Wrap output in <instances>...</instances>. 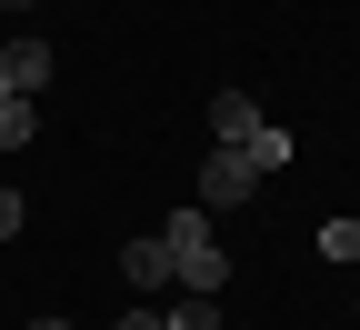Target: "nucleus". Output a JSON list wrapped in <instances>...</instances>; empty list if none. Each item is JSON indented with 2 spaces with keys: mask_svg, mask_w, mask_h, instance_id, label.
<instances>
[{
  "mask_svg": "<svg viewBox=\"0 0 360 330\" xmlns=\"http://www.w3.org/2000/svg\"><path fill=\"white\" fill-rule=\"evenodd\" d=\"M321 250H330V260H350V270H360V220H321Z\"/></svg>",
  "mask_w": 360,
  "mask_h": 330,
  "instance_id": "obj_8",
  "label": "nucleus"
},
{
  "mask_svg": "<svg viewBox=\"0 0 360 330\" xmlns=\"http://www.w3.org/2000/svg\"><path fill=\"white\" fill-rule=\"evenodd\" d=\"M30 330H70V320H30Z\"/></svg>",
  "mask_w": 360,
  "mask_h": 330,
  "instance_id": "obj_11",
  "label": "nucleus"
},
{
  "mask_svg": "<svg viewBox=\"0 0 360 330\" xmlns=\"http://www.w3.org/2000/svg\"><path fill=\"white\" fill-rule=\"evenodd\" d=\"M0 11H30V0H0Z\"/></svg>",
  "mask_w": 360,
  "mask_h": 330,
  "instance_id": "obj_12",
  "label": "nucleus"
},
{
  "mask_svg": "<svg viewBox=\"0 0 360 330\" xmlns=\"http://www.w3.org/2000/svg\"><path fill=\"white\" fill-rule=\"evenodd\" d=\"M120 270H130V291H141V300H160V291H170V241H130Z\"/></svg>",
  "mask_w": 360,
  "mask_h": 330,
  "instance_id": "obj_3",
  "label": "nucleus"
},
{
  "mask_svg": "<svg viewBox=\"0 0 360 330\" xmlns=\"http://www.w3.org/2000/svg\"><path fill=\"white\" fill-rule=\"evenodd\" d=\"M20 220H30V210H20V191H0V241H11Z\"/></svg>",
  "mask_w": 360,
  "mask_h": 330,
  "instance_id": "obj_9",
  "label": "nucleus"
},
{
  "mask_svg": "<svg viewBox=\"0 0 360 330\" xmlns=\"http://www.w3.org/2000/svg\"><path fill=\"white\" fill-rule=\"evenodd\" d=\"M0 101H11V90H0Z\"/></svg>",
  "mask_w": 360,
  "mask_h": 330,
  "instance_id": "obj_13",
  "label": "nucleus"
},
{
  "mask_svg": "<svg viewBox=\"0 0 360 330\" xmlns=\"http://www.w3.org/2000/svg\"><path fill=\"white\" fill-rule=\"evenodd\" d=\"M260 130V101L250 90H210V140H250Z\"/></svg>",
  "mask_w": 360,
  "mask_h": 330,
  "instance_id": "obj_4",
  "label": "nucleus"
},
{
  "mask_svg": "<svg viewBox=\"0 0 360 330\" xmlns=\"http://www.w3.org/2000/svg\"><path fill=\"white\" fill-rule=\"evenodd\" d=\"M160 320H170V330H220V300H191V291H180Z\"/></svg>",
  "mask_w": 360,
  "mask_h": 330,
  "instance_id": "obj_7",
  "label": "nucleus"
},
{
  "mask_svg": "<svg viewBox=\"0 0 360 330\" xmlns=\"http://www.w3.org/2000/svg\"><path fill=\"white\" fill-rule=\"evenodd\" d=\"M260 191V160L240 151V140H210V160H200V210H240Z\"/></svg>",
  "mask_w": 360,
  "mask_h": 330,
  "instance_id": "obj_1",
  "label": "nucleus"
},
{
  "mask_svg": "<svg viewBox=\"0 0 360 330\" xmlns=\"http://www.w3.org/2000/svg\"><path fill=\"white\" fill-rule=\"evenodd\" d=\"M30 130H40L30 101H0V151H30Z\"/></svg>",
  "mask_w": 360,
  "mask_h": 330,
  "instance_id": "obj_6",
  "label": "nucleus"
},
{
  "mask_svg": "<svg viewBox=\"0 0 360 330\" xmlns=\"http://www.w3.org/2000/svg\"><path fill=\"white\" fill-rule=\"evenodd\" d=\"M240 151H250V160H260V170H281V160H290V151H300V140H290V130H270V120H260V130H250V140H240Z\"/></svg>",
  "mask_w": 360,
  "mask_h": 330,
  "instance_id": "obj_5",
  "label": "nucleus"
},
{
  "mask_svg": "<svg viewBox=\"0 0 360 330\" xmlns=\"http://www.w3.org/2000/svg\"><path fill=\"white\" fill-rule=\"evenodd\" d=\"M120 330H170V320H160V310H150V300H141V310H130V320H120Z\"/></svg>",
  "mask_w": 360,
  "mask_h": 330,
  "instance_id": "obj_10",
  "label": "nucleus"
},
{
  "mask_svg": "<svg viewBox=\"0 0 360 330\" xmlns=\"http://www.w3.org/2000/svg\"><path fill=\"white\" fill-rule=\"evenodd\" d=\"M40 80H51V40H30V30L0 40V90H11V101H30Z\"/></svg>",
  "mask_w": 360,
  "mask_h": 330,
  "instance_id": "obj_2",
  "label": "nucleus"
}]
</instances>
